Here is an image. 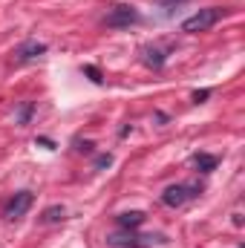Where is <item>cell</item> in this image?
Listing matches in <instances>:
<instances>
[{"mask_svg": "<svg viewBox=\"0 0 245 248\" xmlns=\"http://www.w3.org/2000/svg\"><path fill=\"white\" fill-rule=\"evenodd\" d=\"M32 113H35V104H32V101H26V104L17 110V124H20V127H26L29 119H32Z\"/></svg>", "mask_w": 245, "mask_h": 248, "instance_id": "cell-10", "label": "cell"}, {"mask_svg": "<svg viewBox=\"0 0 245 248\" xmlns=\"http://www.w3.org/2000/svg\"><path fill=\"white\" fill-rule=\"evenodd\" d=\"M136 23H141V15H138V9H133V6H113L110 12H107V17H104V26H110V29H130V26H136Z\"/></svg>", "mask_w": 245, "mask_h": 248, "instance_id": "cell-2", "label": "cell"}, {"mask_svg": "<svg viewBox=\"0 0 245 248\" xmlns=\"http://www.w3.org/2000/svg\"><path fill=\"white\" fill-rule=\"evenodd\" d=\"M228 15V9H219V6H208V9H199L196 15H190L182 23V32H208L211 26H216L222 17Z\"/></svg>", "mask_w": 245, "mask_h": 248, "instance_id": "cell-1", "label": "cell"}, {"mask_svg": "<svg viewBox=\"0 0 245 248\" xmlns=\"http://www.w3.org/2000/svg\"><path fill=\"white\" fill-rule=\"evenodd\" d=\"M165 61H168V52H165V49H159V46H144V63H147V66L162 69Z\"/></svg>", "mask_w": 245, "mask_h": 248, "instance_id": "cell-6", "label": "cell"}, {"mask_svg": "<svg viewBox=\"0 0 245 248\" xmlns=\"http://www.w3.org/2000/svg\"><path fill=\"white\" fill-rule=\"evenodd\" d=\"M63 219H66V208H63V205H52V208H46V211L41 214V222H44V225L63 222Z\"/></svg>", "mask_w": 245, "mask_h": 248, "instance_id": "cell-9", "label": "cell"}, {"mask_svg": "<svg viewBox=\"0 0 245 248\" xmlns=\"http://www.w3.org/2000/svg\"><path fill=\"white\" fill-rule=\"evenodd\" d=\"M92 147H95L92 141H78V150H81V153H92Z\"/></svg>", "mask_w": 245, "mask_h": 248, "instance_id": "cell-14", "label": "cell"}, {"mask_svg": "<svg viewBox=\"0 0 245 248\" xmlns=\"http://www.w3.org/2000/svg\"><path fill=\"white\" fill-rule=\"evenodd\" d=\"M199 193H202L199 185H170L165 193H162V202H165L168 208H182L184 202L196 199Z\"/></svg>", "mask_w": 245, "mask_h": 248, "instance_id": "cell-4", "label": "cell"}, {"mask_svg": "<svg viewBox=\"0 0 245 248\" xmlns=\"http://www.w3.org/2000/svg\"><path fill=\"white\" fill-rule=\"evenodd\" d=\"M44 52H46V44L26 41V44H20V46H17V52H15V55H17L20 61H32V58H41Z\"/></svg>", "mask_w": 245, "mask_h": 248, "instance_id": "cell-5", "label": "cell"}, {"mask_svg": "<svg viewBox=\"0 0 245 248\" xmlns=\"http://www.w3.org/2000/svg\"><path fill=\"white\" fill-rule=\"evenodd\" d=\"M84 72H87V75H90V81H92V84H101V81H104V78H101V72H98V69H95V66H90V63H87V66H84Z\"/></svg>", "mask_w": 245, "mask_h": 248, "instance_id": "cell-11", "label": "cell"}, {"mask_svg": "<svg viewBox=\"0 0 245 248\" xmlns=\"http://www.w3.org/2000/svg\"><path fill=\"white\" fill-rule=\"evenodd\" d=\"M205 98H211V90H196L193 93V104H205Z\"/></svg>", "mask_w": 245, "mask_h": 248, "instance_id": "cell-13", "label": "cell"}, {"mask_svg": "<svg viewBox=\"0 0 245 248\" xmlns=\"http://www.w3.org/2000/svg\"><path fill=\"white\" fill-rule=\"evenodd\" d=\"M116 222H119L122 228H130V231H133V228H138V225L144 222V214H141V211H127V214H119Z\"/></svg>", "mask_w": 245, "mask_h": 248, "instance_id": "cell-8", "label": "cell"}, {"mask_svg": "<svg viewBox=\"0 0 245 248\" xmlns=\"http://www.w3.org/2000/svg\"><path fill=\"white\" fill-rule=\"evenodd\" d=\"M32 202H35V193H32V190H17V193L6 202L3 217H6L9 222H17V219H23V217H26V211L32 208Z\"/></svg>", "mask_w": 245, "mask_h": 248, "instance_id": "cell-3", "label": "cell"}, {"mask_svg": "<svg viewBox=\"0 0 245 248\" xmlns=\"http://www.w3.org/2000/svg\"><path fill=\"white\" fill-rule=\"evenodd\" d=\"M193 165H196V170H199V173H214V170H216V165H219V159H216V156H211V153H196V156H193Z\"/></svg>", "mask_w": 245, "mask_h": 248, "instance_id": "cell-7", "label": "cell"}, {"mask_svg": "<svg viewBox=\"0 0 245 248\" xmlns=\"http://www.w3.org/2000/svg\"><path fill=\"white\" fill-rule=\"evenodd\" d=\"M110 165H113V156H110V153H104V156L95 159V170H104V168H110Z\"/></svg>", "mask_w": 245, "mask_h": 248, "instance_id": "cell-12", "label": "cell"}]
</instances>
